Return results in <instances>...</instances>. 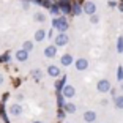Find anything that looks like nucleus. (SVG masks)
<instances>
[{"instance_id": "obj_1", "label": "nucleus", "mask_w": 123, "mask_h": 123, "mask_svg": "<svg viewBox=\"0 0 123 123\" xmlns=\"http://www.w3.org/2000/svg\"><path fill=\"white\" fill-rule=\"evenodd\" d=\"M52 25L60 33H65L66 30H68V21H66L65 16H58V18H55L54 21H52Z\"/></svg>"}, {"instance_id": "obj_2", "label": "nucleus", "mask_w": 123, "mask_h": 123, "mask_svg": "<svg viewBox=\"0 0 123 123\" xmlns=\"http://www.w3.org/2000/svg\"><path fill=\"white\" fill-rule=\"evenodd\" d=\"M82 13H85V14H88V16H93L95 13H96V3H95V2H92V0L84 2V5H82Z\"/></svg>"}, {"instance_id": "obj_3", "label": "nucleus", "mask_w": 123, "mask_h": 123, "mask_svg": "<svg viewBox=\"0 0 123 123\" xmlns=\"http://www.w3.org/2000/svg\"><path fill=\"white\" fill-rule=\"evenodd\" d=\"M96 90L99 92V93H107V92H111V82H109L107 79H99L96 84Z\"/></svg>"}, {"instance_id": "obj_4", "label": "nucleus", "mask_w": 123, "mask_h": 123, "mask_svg": "<svg viewBox=\"0 0 123 123\" xmlns=\"http://www.w3.org/2000/svg\"><path fill=\"white\" fill-rule=\"evenodd\" d=\"M68 41H69V38H68V35H66V33H58V35L55 36V46H57V47L66 46V44H68Z\"/></svg>"}, {"instance_id": "obj_5", "label": "nucleus", "mask_w": 123, "mask_h": 123, "mask_svg": "<svg viewBox=\"0 0 123 123\" xmlns=\"http://www.w3.org/2000/svg\"><path fill=\"white\" fill-rule=\"evenodd\" d=\"M74 68H76L77 71H85V69L88 68V60L87 58H77V60L74 62Z\"/></svg>"}, {"instance_id": "obj_6", "label": "nucleus", "mask_w": 123, "mask_h": 123, "mask_svg": "<svg viewBox=\"0 0 123 123\" xmlns=\"http://www.w3.org/2000/svg\"><path fill=\"white\" fill-rule=\"evenodd\" d=\"M22 111H24V109H22V106L18 104V103H14V104H11L10 107H8V112H10L13 117H19L22 114Z\"/></svg>"}, {"instance_id": "obj_7", "label": "nucleus", "mask_w": 123, "mask_h": 123, "mask_svg": "<svg viewBox=\"0 0 123 123\" xmlns=\"http://www.w3.org/2000/svg\"><path fill=\"white\" fill-rule=\"evenodd\" d=\"M62 95L65 98H68V99H71V98H74V95H76V88L73 87V85H65L63 90H62Z\"/></svg>"}, {"instance_id": "obj_8", "label": "nucleus", "mask_w": 123, "mask_h": 123, "mask_svg": "<svg viewBox=\"0 0 123 123\" xmlns=\"http://www.w3.org/2000/svg\"><path fill=\"white\" fill-rule=\"evenodd\" d=\"M96 120V112L95 111H85L84 112V122L85 123H93Z\"/></svg>"}, {"instance_id": "obj_9", "label": "nucleus", "mask_w": 123, "mask_h": 123, "mask_svg": "<svg viewBox=\"0 0 123 123\" xmlns=\"http://www.w3.org/2000/svg\"><path fill=\"white\" fill-rule=\"evenodd\" d=\"M74 62V58H73V55L71 54H63L60 57V65L62 66H69Z\"/></svg>"}, {"instance_id": "obj_10", "label": "nucleus", "mask_w": 123, "mask_h": 123, "mask_svg": "<svg viewBox=\"0 0 123 123\" xmlns=\"http://www.w3.org/2000/svg\"><path fill=\"white\" fill-rule=\"evenodd\" d=\"M55 54H57V46H55V44H51V46H47L46 49H44V55H46L47 58H54Z\"/></svg>"}, {"instance_id": "obj_11", "label": "nucleus", "mask_w": 123, "mask_h": 123, "mask_svg": "<svg viewBox=\"0 0 123 123\" xmlns=\"http://www.w3.org/2000/svg\"><path fill=\"white\" fill-rule=\"evenodd\" d=\"M47 74L51 77H58L60 76V68L57 65H49L47 66Z\"/></svg>"}, {"instance_id": "obj_12", "label": "nucleus", "mask_w": 123, "mask_h": 123, "mask_svg": "<svg viewBox=\"0 0 123 123\" xmlns=\"http://www.w3.org/2000/svg\"><path fill=\"white\" fill-rule=\"evenodd\" d=\"M46 36H47V33L44 32L43 29H38V30L35 32V41H36V43H41V41H43Z\"/></svg>"}, {"instance_id": "obj_13", "label": "nucleus", "mask_w": 123, "mask_h": 123, "mask_svg": "<svg viewBox=\"0 0 123 123\" xmlns=\"http://www.w3.org/2000/svg\"><path fill=\"white\" fill-rule=\"evenodd\" d=\"M76 104L74 103H65V106H63V111H65L66 114H74L76 112Z\"/></svg>"}, {"instance_id": "obj_14", "label": "nucleus", "mask_w": 123, "mask_h": 123, "mask_svg": "<svg viewBox=\"0 0 123 123\" xmlns=\"http://www.w3.org/2000/svg\"><path fill=\"white\" fill-rule=\"evenodd\" d=\"M27 58H29V52H25L24 49H21V51L16 52V60H19V62H25Z\"/></svg>"}, {"instance_id": "obj_15", "label": "nucleus", "mask_w": 123, "mask_h": 123, "mask_svg": "<svg viewBox=\"0 0 123 123\" xmlns=\"http://www.w3.org/2000/svg\"><path fill=\"white\" fill-rule=\"evenodd\" d=\"M71 13H73L74 16H79L80 13H82V6H80L79 3H73V5H71Z\"/></svg>"}, {"instance_id": "obj_16", "label": "nucleus", "mask_w": 123, "mask_h": 123, "mask_svg": "<svg viewBox=\"0 0 123 123\" xmlns=\"http://www.w3.org/2000/svg\"><path fill=\"white\" fill-rule=\"evenodd\" d=\"M114 104L117 109H123V95H118L117 98H114Z\"/></svg>"}, {"instance_id": "obj_17", "label": "nucleus", "mask_w": 123, "mask_h": 123, "mask_svg": "<svg viewBox=\"0 0 123 123\" xmlns=\"http://www.w3.org/2000/svg\"><path fill=\"white\" fill-rule=\"evenodd\" d=\"M65 85H66V76H63L62 79H58L57 82H55V88H57V90H60V88L63 90V87H65Z\"/></svg>"}, {"instance_id": "obj_18", "label": "nucleus", "mask_w": 123, "mask_h": 123, "mask_svg": "<svg viewBox=\"0 0 123 123\" xmlns=\"http://www.w3.org/2000/svg\"><path fill=\"white\" fill-rule=\"evenodd\" d=\"M22 49L25 52H30L33 49V41H24V44H22Z\"/></svg>"}, {"instance_id": "obj_19", "label": "nucleus", "mask_w": 123, "mask_h": 123, "mask_svg": "<svg viewBox=\"0 0 123 123\" xmlns=\"http://www.w3.org/2000/svg\"><path fill=\"white\" fill-rule=\"evenodd\" d=\"M57 104L60 106V107H63V106H65V96H63L60 92H58V95H57Z\"/></svg>"}, {"instance_id": "obj_20", "label": "nucleus", "mask_w": 123, "mask_h": 123, "mask_svg": "<svg viewBox=\"0 0 123 123\" xmlns=\"http://www.w3.org/2000/svg\"><path fill=\"white\" fill-rule=\"evenodd\" d=\"M32 76L35 77L36 80H41V77H43V73H41L40 69H33V71H32Z\"/></svg>"}, {"instance_id": "obj_21", "label": "nucleus", "mask_w": 123, "mask_h": 123, "mask_svg": "<svg viewBox=\"0 0 123 123\" xmlns=\"http://www.w3.org/2000/svg\"><path fill=\"white\" fill-rule=\"evenodd\" d=\"M60 10L63 14H66V13H69L71 11V3H66V5H60Z\"/></svg>"}, {"instance_id": "obj_22", "label": "nucleus", "mask_w": 123, "mask_h": 123, "mask_svg": "<svg viewBox=\"0 0 123 123\" xmlns=\"http://www.w3.org/2000/svg\"><path fill=\"white\" fill-rule=\"evenodd\" d=\"M117 51H118L120 54H123V36H120L118 41H117Z\"/></svg>"}, {"instance_id": "obj_23", "label": "nucleus", "mask_w": 123, "mask_h": 123, "mask_svg": "<svg viewBox=\"0 0 123 123\" xmlns=\"http://www.w3.org/2000/svg\"><path fill=\"white\" fill-rule=\"evenodd\" d=\"M35 21H38V22H44V21H46V16H44L43 13H35Z\"/></svg>"}, {"instance_id": "obj_24", "label": "nucleus", "mask_w": 123, "mask_h": 123, "mask_svg": "<svg viewBox=\"0 0 123 123\" xmlns=\"http://www.w3.org/2000/svg\"><path fill=\"white\" fill-rule=\"evenodd\" d=\"M117 77H118L120 82H123V66H118V73H117Z\"/></svg>"}, {"instance_id": "obj_25", "label": "nucleus", "mask_w": 123, "mask_h": 123, "mask_svg": "<svg viewBox=\"0 0 123 123\" xmlns=\"http://www.w3.org/2000/svg\"><path fill=\"white\" fill-rule=\"evenodd\" d=\"M90 22H92V24H98V22H99V16L93 14V16L90 18Z\"/></svg>"}, {"instance_id": "obj_26", "label": "nucleus", "mask_w": 123, "mask_h": 123, "mask_svg": "<svg viewBox=\"0 0 123 123\" xmlns=\"http://www.w3.org/2000/svg\"><path fill=\"white\" fill-rule=\"evenodd\" d=\"M51 13H52V14H55V16L58 14V8L55 6V5H52V6H51Z\"/></svg>"}, {"instance_id": "obj_27", "label": "nucleus", "mask_w": 123, "mask_h": 123, "mask_svg": "<svg viewBox=\"0 0 123 123\" xmlns=\"http://www.w3.org/2000/svg\"><path fill=\"white\" fill-rule=\"evenodd\" d=\"M107 5H109V8H115V6H117V2H114V0H109Z\"/></svg>"}, {"instance_id": "obj_28", "label": "nucleus", "mask_w": 123, "mask_h": 123, "mask_svg": "<svg viewBox=\"0 0 123 123\" xmlns=\"http://www.w3.org/2000/svg\"><path fill=\"white\" fill-rule=\"evenodd\" d=\"M65 111H62V109H60V111H58V114H57V115H58V118H65Z\"/></svg>"}, {"instance_id": "obj_29", "label": "nucleus", "mask_w": 123, "mask_h": 123, "mask_svg": "<svg viewBox=\"0 0 123 123\" xmlns=\"http://www.w3.org/2000/svg\"><path fill=\"white\" fill-rule=\"evenodd\" d=\"M5 60H8V54L3 55V57H0V62H5Z\"/></svg>"}, {"instance_id": "obj_30", "label": "nucleus", "mask_w": 123, "mask_h": 123, "mask_svg": "<svg viewBox=\"0 0 123 123\" xmlns=\"http://www.w3.org/2000/svg\"><path fill=\"white\" fill-rule=\"evenodd\" d=\"M66 3H69V0H60V5H66Z\"/></svg>"}, {"instance_id": "obj_31", "label": "nucleus", "mask_w": 123, "mask_h": 123, "mask_svg": "<svg viewBox=\"0 0 123 123\" xmlns=\"http://www.w3.org/2000/svg\"><path fill=\"white\" fill-rule=\"evenodd\" d=\"M115 92H117L115 88H112V92H111V93H112V96H114V98H117V93H115Z\"/></svg>"}, {"instance_id": "obj_32", "label": "nucleus", "mask_w": 123, "mask_h": 123, "mask_svg": "<svg viewBox=\"0 0 123 123\" xmlns=\"http://www.w3.org/2000/svg\"><path fill=\"white\" fill-rule=\"evenodd\" d=\"M118 10H120V11H123V0L120 2V5H118Z\"/></svg>"}, {"instance_id": "obj_33", "label": "nucleus", "mask_w": 123, "mask_h": 123, "mask_svg": "<svg viewBox=\"0 0 123 123\" xmlns=\"http://www.w3.org/2000/svg\"><path fill=\"white\" fill-rule=\"evenodd\" d=\"M3 84V74H0V85Z\"/></svg>"}, {"instance_id": "obj_34", "label": "nucleus", "mask_w": 123, "mask_h": 123, "mask_svg": "<svg viewBox=\"0 0 123 123\" xmlns=\"http://www.w3.org/2000/svg\"><path fill=\"white\" fill-rule=\"evenodd\" d=\"M120 90H122V92H123V82H122V84H120Z\"/></svg>"}, {"instance_id": "obj_35", "label": "nucleus", "mask_w": 123, "mask_h": 123, "mask_svg": "<svg viewBox=\"0 0 123 123\" xmlns=\"http://www.w3.org/2000/svg\"><path fill=\"white\" fill-rule=\"evenodd\" d=\"M33 123H43V122H40V120H36V122H33Z\"/></svg>"}]
</instances>
